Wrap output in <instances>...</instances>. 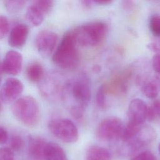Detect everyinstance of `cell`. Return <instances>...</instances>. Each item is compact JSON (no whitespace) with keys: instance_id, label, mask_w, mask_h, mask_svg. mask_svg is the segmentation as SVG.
I'll return each mask as SVG.
<instances>
[{"instance_id":"6da1fadb","label":"cell","mask_w":160,"mask_h":160,"mask_svg":"<svg viewBox=\"0 0 160 160\" xmlns=\"http://www.w3.org/2000/svg\"><path fill=\"white\" fill-rule=\"evenodd\" d=\"M77 46L78 44L72 31L67 32L52 56V62L62 69L75 68L79 59Z\"/></svg>"},{"instance_id":"7a4b0ae2","label":"cell","mask_w":160,"mask_h":160,"mask_svg":"<svg viewBox=\"0 0 160 160\" xmlns=\"http://www.w3.org/2000/svg\"><path fill=\"white\" fill-rule=\"evenodd\" d=\"M11 111L19 122L27 127L36 126L40 119V109L37 101L31 96H25L15 101Z\"/></svg>"},{"instance_id":"3957f363","label":"cell","mask_w":160,"mask_h":160,"mask_svg":"<svg viewBox=\"0 0 160 160\" xmlns=\"http://www.w3.org/2000/svg\"><path fill=\"white\" fill-rule=\"evenodd\" d=\"M71 31L78 45L95 46L106 38L108 26L102 21H94L79 26Z\"/></svg>"},{"instance_id":"277c9868","label":"cell","mask_w":160,"mask_h":160,"mask_svg":"<svg viewBox=\"0 0 160 160\" xmlns=\"http://www.w3.org/2000/svg\"><path fill=\"white\" fill-rule=\"evenodd\" d=\"M50 132L58 139L66 143H72L78 139V130L74 123L69 119L58 118L48 123Z\"/></svg>"},{"instance_id":"5b68a950","label":"cell","mask_w":160,"mask_h":160,"mask_svg":"<svg viewBox=\"0 0 160 160\" xmlns=\"http://www.w3.org/2000/svg\"><path fill=\"white\" fill-rule=\"evenodd\" d=\"M124 125L117 117H108L101 121L97 130V137L103 141H114L121 139Z\"/></svg>"},{"instance_id":"8992f818","label":"cell","mask_w":160,"mask_h":160,"mask_svg":"<svg viewBox=\"0 0 160 160\" xmlns=\"http://www.w3.org/2000/svg\"><path fill=\"white\" fill-rule=\"evenodd\" d=\"M54 2L51 0H37L28 8L26 12L27 21L33 26H39L52 9Z\"/></svg>"},{"instance_id":"52a82bcc","label":"cell","mask_w":160,"mask_h":160,"mask_svg":"<svg viewBox=\"0 0 160 160\" xmlns=\"http://www.w3.org/2000/svg\"><path fill=\"white\" fill-rule=\"evenodd\" d=\"M58 35L49 30H42L36 36L35 39L36 48L38 52L44 58L51 55L56 45Z\"/></svg>"},{"instance_id":"ba28073f","label":"cell","mask_w":160,"mask_h":160,"mask_svg":"<svg viewBox=\"0 0 160 160\" xmlns=\"http://www.w3.org/2000/svg\"><path fill=\"white\" fill-rule=\"evenodd\" d=\"M24 89L22 82L17 78H8L1 87L0 98L6 103L16 101Z\"/></svg>"},{"instance_id":"9c48e42d","label":"cell","mask_w":160,"mask_h":160,"mask_svg":"<svg viewBox=\"0 0 160 160\" xmlns=\"http://www.w3.org/2000/svg\"><path fill=\"white\" fill-rule=\"evenodd\" d=\"M71 94L79 104L78 106L85 108L90 100L91 91L90 83L85 76H81L76 80L71 86Z\"/></svg>"},{"instance_id":"30bf717a","label":"cell","mask_w":160,"mask_h":160,"mask_svg":"<svg viewBox=\"0 0 160 160\" xmlns=\"http://www.w3.org/2000/svg\"><path fill=\"white\" fill-rule=\"evenodd\" d=\"M148 108V106L141 99H132L128 108L129 122L136 125H143L147 119Z\"/></svg>"},{"instance_id":"8fae6325","label":"cell","mask_w":160,"mask_h":160,"mask_svg":"<svg viewBox=\"0 0 160 160\" xmlns=\"http://www.w3.org/2000/svg\"><path fill=\"white\" fill-rule=\"evenodd\" d=\"M156 138L155 130L149 126L143 124L136 135L126 142L131 151H136L151 143Z\"/></svg>"},{"instance_id":"7c38bea8","label":"cell","mask_w":160,"mask_h":160,"mask_svg":"<svg viewBox=\"0 0 160 160\" xmlns=\"http://www.w3.org/2000/svg\"><path fill=\"white\" fill-rule=\"evenodd\" d=\"M22 62L23 59L21 53L14 50L9 51L1 64L2 71L9 75H18L22 69Z\"/></svg>"},{"instance_id":"4fadbf2b","label":"cell","mask_w":160,"mask_h":160,"mask_svg":"<svg viewBox=\"0 0 160 160\" xmlns=\"http://www.w3.org/2000/svg\"><path fill=\"white\" fill-rule=\"evenodd\" d=\"M29 29V27L23 23L16 24L11 30L8 43L10 46L15 48L22 47L27 40Z\"/></svg>"},{"instance_id":"5bb4252c","label":"cell","mask_w":160,"mask_h":160,"mask_svg":"<svg viewBox=\"0 0 160 160\" xmlns=\"http://www.w3.org/2000/svg\"><path fill=\"white\" fill-rule=\"evenodd\" d=\"M47 142L38 136H30L28 141V152L33 160H45L44 150Z\"/></svg>"},{"instance_id":"9a60e30c","label":"cell","mask_w":160,"mask_h":160,"mask_svg":"<svg viewBox=\"0 0 160 160\" xmlns=\"http://www.w3.org/2000/svg\"><path fill=\"white\" fill-rule=\"evenodd\" d=\"M45 160H68L64 149L57 143L47 142L44 150Z\"/></svg>"},{"instance_id":"2e32d148","label":"cell","mask_w":160,"mask_h":160,"mask_svg":"<svg viewBox=\"0 0 160 160\" xmlns=\"http://www.w3.org/2000/svg\"><path fill=\"white\" fill-rule=\"evenodd\" d=\"M142 90L146 97L149 99L156 98L160 91V80L154 76L146 81L142 85Z\"/></svg>"},{"instance_id":"e0dca14e","label":"cell","mask_w":160,"mask_h":160,"mask_svg":"<svg viewBox=\"0 0 160 160\" xmlns=\"http://www.w3.org/2000/svg\"><path fill=\"white\" fill-rule=\"evenodd\" d=\"M26 75L27 79L31 82H40L44 76L42 66L38 62L30 63L26 69Z\"/></svg>"},{"instance_id":"ac0fdd59","label":"cell","mask_w":160,"mask_h":160,"mask_svg":"<svg viewBox=\"0 0 160 160\" xmlns=\"http://www.w3.org/2000/svg\"><path fill=\"white\" fill-rule=\"evenodd\" d=\"M86 160H111V156L107 149L99 146H92L87 151Z\"/></svg>"},{"instance_id":"d6986e66","label":"cell","mask_w":160,"mask_h":160,"mask_svg":"<svg viewBox=\"0 0 160 160\" xmlns=\"http://www.w3.org/2000/svg\"><path fill=\"white\" fill-rule=\"evenodd\" d=\"M146 120L150 122L160 120V98L155 99L151 106H148Z\"/></svg>"},{"instance_id":"ffe728a7","label":"cell","mask_w":160,"mask_h":160,"mask_svg":"<svg viewBox=\"0 0 160 160\" xmlns=\"http://www.w3.org/2000/svg\"><path fill=\"white\" fill-rule=\"evenodd\" d=\"M4 6L6 10L11 13H14L21 11L26 4V1L22 0L4 1Z\"/></svg>"},{"instance_id":"44dd1931","label":"cell","mask_w":160,"mask_h":160,"mask_svg":"<svg viewBox=\"0 0 160 160\" xmlns=\"http://www.w3.org/2000/svg\"><path fill=\"white\" fill-rule=\"evenodd\" d=\"M149 25L151 33L156 37H160V14L152 15Z\"/></svg>"},{"instance_id":"7402d4cb","label":"cell","mask_w":160,"mask_h":160,"mask_svg":"<svg viewBox=\"0 0 160 160\" xmlns=\"http://www.w3.org/2000/svg\"><path fill=\"white\" fill-rule=\"evenodd\" d=\"M96 101L97 105L99 108H104L106 106V88L104 84L101 85L98 89L96 95Z\"/></svg>"},{"instance_id":"603a6c76","label":"cell","mask_w":160,"mask_h":160,"mask_svg":"<svg viewBox=\"0 0 160 160\" xmlns=\"http://www.w3.org/2000/svg\"><path fill=\"white\" fill-rule=\"evenodd\" d=\"M24 142L21 136L18 135H14L11 137L10 140V148L14 151H18L23 147Z\"/></svg>"},{"instance_id":"cb8c5ba5","label":"cell","mask_w":160,"mask_h":160,"mask_svg":"<svg viewBox=\"0 0 160 160\" xmlns=\"http://www.w3.org/2000/svg\"><path fill=\"white\" fill-rule=\"evenodd\" d=\"M9 24L6 17L0 15V40L2 39L8 32Z\"/></svg>"},{"instance_id":"d4e9b609","label":"cell","mask_w":160,"mask_h":160,"mask_svg":"<svg viewBox=\"0 0 160 160\" xmlns=\"http://www.w3.org/2000/svg\"><path fill=\"white\" fill-rule=\"evenodd\" d=\"M129 160H157L156 156L151 152L148 151H144L141 152L132 158H131Z\"/></svg>"},{"instance_id":"484cf974","label":"cell","mask_w":160,"mask_h":160,"mask_svg":"<svg viewBox=\"0 0 160 160\" xmlns=\"http://www.w3.org/2000/svg\"><path fill=\"white\" fill-rule=\"evenodd\" d=\"M0 160H14L13 151L9 148H0Z\"/></svg>"},{"instance_id":"4316f807","label":"cell","mask_w":160,"mask_h":160,"mask_svg":"<svg viewBox=\"0 0 160 160\" xmlns=\"http://www.w3.org/2000/svg\"><path fill=\"white\" fill-rule=\"evenodd\" d=\"M148 48L156 54H160V37L148 44Z\"/></svg>"},{"instance_id":"83f0119b","label":"cell","mask_w":160,"mask_h":160,"mask_svg":"<svg viewBox=\"0 0 160 160\" xmlns=\"http://www.w3.org/2000/svg\"><path fill=\"white\" fill-rule=\"evenodd\" d=\"M152 65L154 71L160 74V54H156L152 59Z\"/></svg>"},{"instance_id":"f1b7e54d","label":"cell","mask_w":160,"mask_h":160,"mask_svg":"<svg viewBox=\"0 0 160 160\" xmlns=\"http://www.w3.org/2000/svg\"><path fill=\"white\" fill-rule=\"evenodd\" d=\"M8 134L6 130L0 126V144H3L8 141Z\"/></svg>"},{"instance_id":"f546056e","label":"cell","mask_w":160,"mask_h":160,"mask_svg":"<svg viewBox=\"0 0 160 160\" xmlns=\"http://www.w3.org/2000/svg\"><path fill=\"white\" fill-rule=\"evenodd\" d=\"M93 2L96 4H100V5H107L112 2V1L109 0H96V1H93Z\"/></svg>"},{"instance_id":"4dcf8cb0","label":"cell","mask_w":160,"mask_h":160,"mask_svg":"<svg viewBox=\"0 0 160 160\" xmlns=\"http://www.w3.org/2000/svg\"><path fill=\"white\" fill-rule=\"evenodd\" d=\"M1 101H1V98H0V113H1V111H2V108Z\"/></svg>"},{"instance_id":"1f68e13d","label":"cell","mask_w":160,"mask_h":160,"mask_svg":"<svg viewBox=\"0 0 160 160\" xmlns=\"http://www.w3.org/2000/svg\"><path fill=\"white\" fill-rule=\"evenodd\" d=\"M2 71V68H1V64H0V74H1V72ZM0 84H1V76H0Z\"/></svg>"},{"instance_id":"d6a6232c","label":"cell","mask_w":160,"mask_h":160,"mask_svg":"<svg viewBox=\"0 0 160 160\" xmlns=\"http://www.w3.org/2000/svg\"><path fill=\"white\" fill-rule=\"evenodd\" d=\"M158 150H159V154H160V143L159 144V147H158Z\"/></svg>"}]
</instances>
